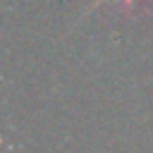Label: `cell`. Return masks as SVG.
Masks as SVG:
<instances>
[{
  "mask_svg": "<svg viewBox=\"0 0 153 153\" xmlns=\"http://www.w3.org/2000/svg\"><path fill=\"white\" fill-rule=\"evenodd\" d=\"M100 2H105V0H96V2H93V7H96V5H100ZM124 2H129V0H124Z\"/></svg>",
  "mask_w": 153,
  "mask_h": 153,
  "instance_id": "6da1fadb",
  "label": "cell"
}]
</instances>
